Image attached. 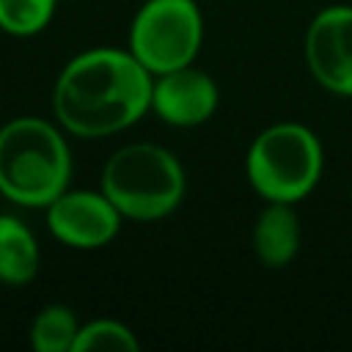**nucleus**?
<instances>
[{"label":"nucleus","instance_id":"4","mask_svg":"<svg viewBox=\"0 0 352 352\" xmlns=\"http://www.w3.org/2000/svg\"><path fill=\"white\" fill-rule=\"evenodd\" d=\"M324 173V148L319 135L300 121L264 126L248 146L245 179L261 201L300 204Z\"/></svg>","mask_w":352,"mask_h":352},{"label":"nucleus","instance_id":"11","mask_svg":"<svg viewBox=\"0 0 352 352\" xmlns=\"http://www.w3.org/2000/svg\"><path fill=\"white\" fill-rule=\"evenodd\" d=\"M80 324L82 322L66 302H47L30 322V346L36 352H72Z\"/></svg>","mask_w":352,"mask_h":352},{"label":"nucleus","instance_id":"5","mask_svg":"<svg viewBox=\"0 0 352 352\" xmlns=\"http://www.w3.org/2000/svg\"><path fill=\"white\" fill-rule=\"evenodd\" d=\"M201 44L204 14L195 0H143L126 33V50L151 74L195 63Z\"/></svg>","mask_w":352,"mask_h":352},{"label":"nucleus","instance_id":"8","mask_svg":"<svg viewBox=\"0 0 352 352\" xmlns=\"http://www.w3.org/2000/svg\"><path fill=\"white\" fill-rule=\"evenodd\" d=\"M217 104H220V88L214 77L206 74L204 69H195L192 63L182 69H170L165 74H154L151 113L168 126H179V129L201 126L217 113Z\"/></svg>","mask_w":352,"mask_h":352},{"label":"nucleus","instance_id":"12","mask_svg":"<svg viewBox=\"0 0 352 352\" xmlns=\"http://www.w3.org/2000/svg\"><path fill=\"white\" fill-rule=\"evenodd\" d=\"M58 0H0V30L14 38L38 36L55 19Z\"/></svg>","mask_w":352,"mask_h":352},{"label":"nucleus","instance_id":"14","mask_svg":"<svg viewBox=\"0 0 352 352\" xmlns=\"http://www.w3.org/2000/svg\"><path fill=\"white\" fill-rule=\"evenodd\" d=\"M349 201H352V182H349Z\"/></svg>","mask_w":352,"mask_h":352},{"label":"nucleus","instance_id":"10","mask_svg":"<svg viewBox=\"0 0 352 352\" xmlns=\"http://www.w3.org/2000/svg\"><path fill=\"white\" fill-rule=\"evenodd\" d=\"M41 267V248L33 228L16 217L0 214V283L19 289L28 286Z\"/></svg>","mask_w":352,"mask_h":352},{"label":"nucleus","instance_id":"6","mask_svg":"<svg viewBox=\"0 0 352 352\" xmlns=\"http://www.w3.org/2000/svg\"><path fill=\"white\" fill-rule=\"evenodd\" d=\"M47 231L72 250L107 248L124 223V214L102 190H63L44 209Z\"/></svg>","mask_w":352,"mask_h":352},{"label":"nucleus","instance_id":"7","mask_svg":"<svg viewBox=\"0 0 352 352\" xmlns=\"http://www.w3.org/2000/svg\"><path fill=\"white\" fill-rule=\"evenodd\" d=\"M302 52L319 88L352 99V6L336 3L316 11L305 28Z\"/></svg>","mask_w":352,"mask_h":352},{"label":"nucleus","instance_id":"9","mask_svg":"<svg viewBox=\"0 0 352 352\" xmlns=\"http://www.w3.org/2000/svg\"><path fill=\"white\" fill-rule=\"evenodd\" d=\"M253 253L267 270H283L294 261L302 242V228L294 204H278L264 201V209L258 212L253 223Z\"/></svg>","mask_w":352,"mask_h":352},{"label":"nucleus","instance_id":"1","mask_svg":"<svg viewBox=\"0 0 352 352\" xmlns=\"http://www.w3.org/2000/svg\"><path fill=\"white\" fill-rule=\"evenodd\" d=\"M154 74L121 47H91L72 55L52 85V116L82 140L113 138L151 113Z\"/></svg>","mask_w":352,"mask_h":352},{"label":"nucleus","instance_id":"3","mask_svg":"<svg viewBox=\"0 0 352 352\" xmlns=\"http://www.w3.org/2000/svg\"><path fill=\"white\" fill-rule=\"evenodd\" d=\"M99 190L116 204L124 220L157 223L182 206L187 173L170 148L151 140H135L107 157Z\"/></svg>","mask_w":352,"mask_h":352},{"label":"nucleus","instance_id":"2","mask_svg":"<svg viewBox=\"0 0 352 352\" xmlns=\"http://www.w3.org/2000/svg\"><path fill=\"white\" fill-rule=\"evenodd\" d=\"M66 129L41 116L0 124V195L22 209H47L72 179Z\"/></svg>","mask_w":352,"mask_h":352},{"label":"nucleus","instance_id":"13","mask_svg":"<svg viewBox=\"0 0 352 352\" xmlns=\"http://www.w3.org/2000/svg\"><path fill=\"white\" fill-rule=\"evenodd\" d=\"M91 349L135 352V349H140V341L129 324L110 319V316H102V319H91V322L80 324L72 352H91Z\"/></svg>","mask_w":352,"mask_h":352}]
</instances>
